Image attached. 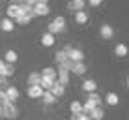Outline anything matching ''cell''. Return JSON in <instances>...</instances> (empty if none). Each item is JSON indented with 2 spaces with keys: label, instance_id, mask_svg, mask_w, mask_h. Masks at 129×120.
<instances>
[{
  "label": "cell",
  "instance_id": "obj_1",
  "mask_svg": "<svg viewBox=\"0 0 129 120\" xmlns=\"http://www.w3.org/2000/svg\"><path fill=\"white\" fill-rule=\"evenodd\" d=\"M64 30H66V19H64V17H56V19L51 21V25H49V30H47V32L54 36V34L64 32Z\"/></svg>",
  "mask_w": 129,
  "mask_h": 120
},
{
  "label": "cell",
  "instance_id": "obj_2",
  "mask_svg": "<svg viewBox=\"0 0 129 120\" xmlns=\"http://www.w3.org/2000/svg\"><path fill=\"white\" fill-rule=\"evenodd\" d=\"M2 113H4V118H10V120L19 116V109L15 107V103H6L2 107Z\"/></svg>",
  "mask_w": 129,
  "mask_h": 120
},
{
  "label": "cell",
  "instance_id": "obj_3",
  "mask_svg": "<svg viewBox=\"0 0 129 120\" xmlns=\"http://www.w3.org/2000/svg\"><path fill=\"white\" fill-rule=\"evenodd\" d=\"M4 94H6L8 103H15V101L19 100V90H17V86H6L4 88Z\"/></svg>",
  "mask_w": 129,
  "mask_h": 120
},
{
  "label": "cell",
  "instance_id": "obj_4",
  "mask_svg": "<svg viewBox=\"0 0 129 120\" xmlns=\"http://www.w3.org/2000/svg\"><path fill=\"white\" fill-rule=\"evenodd\" d=\"M19 15H21L19 4H10V6H8V10H6V17H8V19H11V21H15Z\"/></svg>",
  "mask_w": 129,
  "mask_h": 120
},
{
  "label": "cell",
  "instance_id": "obj_5",
  "mask_svg": "<svg viewBox=\"0 0 129 120\" xmlns=\"http://www.w3.org/2000/svg\"><path fill=\"white\" fill-rule=\"evenodd\" d=\"M43 92H45V90H43L41 86H28V88H26V96L32 98V100H41Z\"/></svg>",
  "mask_w": 129,
  "mask_h": 120
},
{
  "label": "cell",
  "instance_id": "obj_6",
  "mask_svg": "<svg viewBox=\"0 0 129 120\" xmlns=\"http://www.w3.org/2000/svg\"><path fill=\"white\" fill-rule=\"evenodd\" d=\"M51 10H49V4H36L34 6V17H47Z\"/></svg>",
  "mask_w": 129,
  "mask_h": 120
},
{
  "label": "cell",
  "instance_id": "obj_7",
  "mask_svg": "<svg viewBox=\"0 0 129 120\" xmlns=\"http://www.w3.org/2000/svg\"><path fill=\"white\" fill-rule=\"evenodd\" d=\"M84 8H86V0H69V4H68V10L69 11H82Z\"/></svg>",
  "mask_w": 129,
  "mask_h": 120
},
{
  "label": "cell",
  "instance_id": "obj_8",
  "mask_svg": "<svg viewBox=\"0 0 129 120\" xmlns=\"http://www.w3.org/2000/svg\"><path fill=\"white\" fill-rule=\"evenodd\" d=\"M99 36L103 38V39H112V38H114V28H112L110 25H101Z\"/></svg>",
  "mask_w": 129,
  "mask_h": 120
},
{
  "label": "cell",
  "instance_id": "obj_9",
  "mask_svg": "<svg viewBox=\"0 0 129 120\" xmlns=\"http://www.w3.org/2000/svg\"><path fill=\"white\" fill-rule=\"evenodd\" d=\"M56 81L66 86V84L69 83V71H66L64 68H60V66H58V69H56Z\"/></svg>",
  "mask_w": 129,
  "mask_h": 120
},
{
  "label": "cell",
  "instance_id": "obj_10",
  "mask_svg": "<svg viewBox=\"0 0 129 120\" xmlns=\"http://www.w3.org/2000/svg\"><path fill=\"white\" fill-rule=\"evenodd\" d=\"M49 92H51V94L58 100V98H62V96L66 94V86H64V84H60L58 81H54V84H52V88H51Z\"/></svg>",
  "mask_w": 129,
  "mask_h": 120
},
{
  "label": "cell",
  "instance_id": "obj_11",
  "mask_svg": "<svg viewBox=\"0 0 129 120\" xmlns=\"http://www.w3.org/2000/svg\"><path fill=\"white\" fill-rule=\"evenodd\" d=\"M0 28H2V32H13V30H15V21L4 17V19L0 21Z\"/></svg>",
  "mask_w": 129,
  "mask_h": 120
},
{
  "label": "cell",
  "instance_id": "obj_12",
  "mask_svg": "<svg viewBox=\"0 0 129 120\" xmlns=\"http://www.w3.org/2000/svg\"><path fill=\"white\" fill-rule=\"evenodd\" d=\"M82 90L88 92V94H92V92L97 90V83L94 81V79H86V81L82 83Z\"/></svg>",
  "mask_w": 129,
  "mask_h": 120
},
{
  "label": "cell",
  "instance_id": "obj_13",
  "mask_svg": "<svg viewBox=\"0 0 129 120\" xmlns=\"http://www.w3.org/2000/svg\"><path fill=\"white\" fill-rule=\"evenodd\" d=\"M127 53H129V49L125 43H116V47H114V55L120 56V58H123V56H127Z\"/></svg>",
  "mask_w": 129,
  "mask_h": 120
},
{
  "label": "cell",
  "instance_id": "obj_14",
  "mask_svg": "<svg viewBox=\"0 0 129 120\" xmlns=\"http://www.w3.org/2000/svg\"><path fill=\"white\" fill-rule=\"evenodd\" d=\"M54 41H56V38L52 36V34H49V32H45L41 36V45L43 47H52V45H54Z\"/></svg>",
  "mask_w": 129,
  "mask_h": 120
},
{
  "label": "cell",
  "instance_id": "obj_15",
  "mask_svg": "<svg viewBox=\"0 0 129 120\" xmlns=\"http://www.w3.org/2000/svg\"><path fill=\"white\" fill-rule=\"evenodd\" d=\"M39 75L45 77V79H51V81H56V69L54 68H43L39 71Z\"/></svg>",
  "mask_w": 129,
  "mask_h": 120
},
{
  "label": "cell",
  "instance_id": "obj_16",
  "mask_svg": "<svg viewBox=\"0 0 129 120\" xmlns=\"http://www.w3.org/2000/svg\"><path fill=\"white\" fill-rule=\"evenodd\" d=\"M17 58H19V56H17V53L13 51V49L6 51V55H4V62H6V64H11V66L17 62Z\"/></svg>",
  "mask_w": 129,
  "mask_h": 120
},
{
  "label": "cell",
  "instance_id": "obj_17",
  "mask_svg": "<svg viewBox=\"0 0 129 120\" xmlns=\"http://www.w3.org/2000/svg\"><path fill=\"white\" fill-rule=\"evenodd\" d=\"M105 101H107V105H118L120 103V98H118V94L116 92H109V94L105 96Z\"/></svg>",
  "mask_w": 129,
  "mask_h": 120
},
{
  "label": "cell",
  "instance_id": "obj_18",
  "mask_svg": "<svg viewBox=\"0 0 129 120\" xmlns=\"http://www.w3.org/2000/svg\"><path fill=\"white\" fill-rule=\"evenodd\" d=\"M39 83H41V75H39V71L30 73V77H28V86H39Z\"/></svg>",
  "mask_w": 129,
  "mask_h": 120
},
{
  "label": "cell",
  "instance_id": "obj_19",
  "mask_svg": "<svg viewBox=\"0 0 129 120\" xmlns=\"http://www.w3.org/2000/svg\"><path fill=\"white\" fill-rule=\"evenodd\" d=\"M103 116H105V113H103L101 107H95L92 113H88V118L90 120H103Z\"/></svg>",
  "mask_w": 129,
  "mask_h": 120
},
{
  "label": "cell",
  "instance_id": "obj_20",
  "mask_svg": "<svg viewBox=\"0 0 129 120\" xmlns=\"http://www.w3.org/2000/svg\"><path fill=\"white\" fill-rule=\"evenodd\" d=\"M75 23H77V25H86L88 23V13L86 11H77V13H75Z\"/></svg>",
  "mask_w": 129,
  "mask_h": 120
},
{
  "label": "cell",
  "instance_id": "obj_21",
  "mask_svg": "<svg viewBox=\"0 0 129 120\" xmlns=\"http://www.w3.org/2000/svg\"><path fill=\"white\" fill-rule=\"evenodd\" d=\"M71 71H73L75 75H84L86 73V64H84V62H77V64H73Z\"/></svg>",
  "mask_w": 129,
  "mask_h": 120
},
{
  "label": "cell",
  "instance_id": "obj_22",
  "mask_svg": "<svg viewBox=\"0 0 129 120\" xmlns=\"http://www.w3.org/2000/svg\"><path fill=\"white\" fill-rule=\"evenodd\" d=\"M69 111H71V114L82 113V103H81V101H71V103H69Z\"/></svg>",
  "mask_w": 129,
  "mask_h": 120
},
{
  "label": "cell",
  "instance_id": "obj_23",
  "mask_svg": "<svg viewBox=\"0 0 129 120\" xmlns=\"http://www.w3.org/2000/svg\"><path fill=\"white\" fill-rule=\"evenodd\" d=\"M15 75V66H11V64H6L4 66V71H2V77H6V79H10Z\"/></svg>",
  "mask_w": 129,
  "mask_h": 120
},
{
  "label": "cell",
  "instance_id": "obj_24",
  "mask_svg": "<svg viewBox=\"0 0 129 120\" xmlns=\"http://www.w3.org/2000/svg\"><path fill=\"white\" fill-rule=\"evenodd\" d=\"M95 107H97V105L94 103V101L86 100V101H84V103H82V113H84V114H88V113H92V111H94Z\"/></svg>",
  "mask_w": 129,
  "mask_h": 120
},
{
  "label": "cell",
  "instance_id": "obj_25",
  "mask_svg": "<svg viewBox=\"0 0 129 120\" xmlns=\"http://www.w3.org/2000/svg\"><path fill=\"white\" fill-rule=\"evenodd\" d=\"M41 100H43V103H47V105H52V103H56V98L52 96L51 92H43Z\"/></svg>",
  "mask_w": 129,
  "mask_h": 120
},
{
  "label": "cell",
  "instance_id": "obj_26",
  "mask_svg": "<svg viewBox=\"0 0 129 120\" xmlns=\"http://www.w3.org/2000/svg\"><path fill=\"white\" fill-rule=\"evenodd\" d=\"M54 58H56V64H62V62H66L68 60V53L64 51V49H62V51H56V55H54Z\"/></svg>",
  "mask_w": 129,
  "mask_h": 120
},
{
  "label": "cell",
  "instance_id": "obj_27",
  "mask_svg": "<svg viewBox=\"0 0 129 120\" xmlns=\"http://www.w3.org/2000/svg\"><path fill=\"white\" fill-rule=\"evenodd\" d=\"M30 21H32V17L23 15V13H21V15L15 19V23H17V25H21V26H24V25H30Z\"/></svg>",
  "mask_w": 129,
  "mask_h": 120
},
{
  "label": "cell",
  "instance_id": "obj_28",
  "mask_svg": "<svg viewBox=\"0 0 129 120\" xmlns=\"http://www.w3.org/2000/svg\"><path fill=\"white\" fill-rule=\"evenodd\" d=\"M88 100H90V101H94V103L97 105V107H101V96H99V94H95V92H92V94L88 96Z\"/></svg>",
  "mask_w": 129,
  "mask_h": 120
},
{
  "label": "cell",
  "instance_id": "obj_29",
  "mask_svg": "<svg viewBox=\"0 0 129 120\" xmlns=\"http://www.w3.org/2000/svg\"><path fill=\"white\" fill-rule=\"evenodd\" d=\"M60 68H64L66 71H71V68H73V62H71V60L68 58L66 62H62V64H60Z\"/></svg>",
  "mask_w": 129,
  "mask_h": 120
},
{
  "label": "cell",
  "instance_id": "obj_30",
  "mask_svg": "<svg viewBox=\"0 0 129 120\" xmlns=\"http://www.w3.org/2000/svg\"><path fill=\"white\" fill-rule=\"evenodd\" d=\"M88 114H84V113H79V114H71V120H84Z\"/></svg>",
  "mask_w": 129,
  "mask_h": 120
},
{
  "label": "cell",
  "instance_id": "obj_31",
  "mask_svg": "<svg viewBox=\"0 0 129 120\" xmlns=\"http://www.w3.org/2000/svg\"><path fill=\"white\" fill-rule=\"evenodd\" d=\"M101 2H103V0H88V4H90L92 8H97V6H101Z\"/></svg>",
  "mask_w": 129,
  "mask_h": 120
},
{
  "label": "cell",
  "instance_id": "obj_32",
  "mask_svg": "<svg viewBox=\"0 0 129 120\" xmlns=\"http://www.w3.org/2000/svg\"><path fill=\"white\" fill-rule=\"evenodd\" d=\"M4 66H6V62L0 60V75H2V71H4Z\"/></svg>",
  "mask_w": 129,
  "mask_h": 120
},
{
  "label": "cell",
  "instance_id": "obj_33",
  "mask_svg": "<svg viewBox=\"0 0 129 120\" xmlns=\"http://www.w3.org/2000/svg\"><path fill=\"white\" fill-rule=\"evenodd\" d=\"M4 118V113H2V107H0V120Z\"/></svg>",
  "mask_w": 129,
  "mask_h": 120
},
{
  "label": "cell",
  "instance_id": "obj_34",
  "mask_svg": "<svg viewBox=\"0 0 129 120\" xmlns=\"http://www.w3.org/2000/svg\"><path fill=\"white\" fill-rule=\"evenodd\" d=\"M125 83H127V88H129V75H127V81H125Z\"/></svg>",
  "mask_w": 129,
  "mask_h": 120
},
{
  "label": "cell",
  "instance_id": "obj_35",
  "mask_svg": "<svg viewBox=\"0 0 129 120\" xmlns=\"http://www.w3.org/2000/svg\"><path fill=\"white\" fill-rule=\"evenodd\" d=\"M84 120H90V118H88V116H86V118H84Z\"/></svg>",
  "mask_w": 129,
  "mask_h": 120
}]
</instances>
